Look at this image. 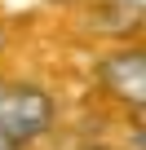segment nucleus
<instances>
[{
  "mask_svg": "<svg viewBox=\"0 0 146 150\" xmlns=\"http://www.w3.org/2000/svg\"><path fill=\"white\" fill-rule=\"evenodd\" d=\"M53 119V106L40 88H0V137L27 141L44 132Z\"/></svg>",
  "mask_w": 146,
  "mask_h": 150,
  "instance_id": "f257e3e1",
  "label": "nucleus"
},
{
  "mask_svg": "<svg viewBox=\"0 0 146 150\" xmlns=\"http://www.w3.org/2000/svg\"><path fill=\"white\" fill-rule=\"evenodd\" d=\"M102 80H106V88L115 93V97H124V102H146V57L137 53V49H128V53H115L106 66H102Z\"/></svg>",
  "mask_w": 146,
  "mask_h": 150,
  "instance_id": "f03ea898",
  "label": "nucleus"
},
{
  "mask_svg": "<svg viewBox=\"0 0 146 150\" xmlns=\"http://www.w3.org/2000/svg\"><path fill=\"white\" fill-rule=\"evenodd\" d=\"M0 150H14V141H9V137H0Z\"/></svg>",
  "mask_w": 146,
  "mask_h": 150,
  "instance_id": "7ed1b4c3",
  "label": "nucleus"
}]
</instances>
